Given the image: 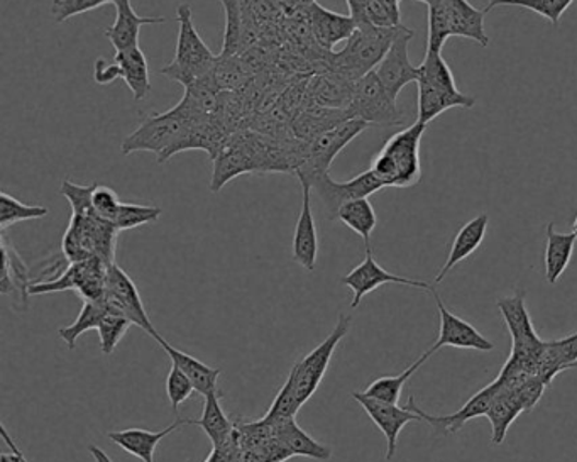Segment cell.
<instances>
[{"label": "cell", "instance_id": "obj_34", "mask_svg": "<svg viewBox=\"0 0 577 462\" xmlns=\"http://www.w3.org/2000/svg\"><path fill=\"white\" fill-rule=\"evenodd\" d=\"M337 220H340L344 226H348L356 234L361 235L366 247H371L370 239L376 229L377 217L370 198H358V200L344 204L337 214Z\"/></svg>", "mask_w": 577, "mask_h": 462}, {"label": "cell", "instance_id": "obj_41", "mask_svg": "<svg viewBox=\"0 0 577 462\" xmlns=\"http://www.w3.org/2000/svg\"><path fill=\"white\" fill-rule=\"evenodd\" d=\"M163 210L159 207H149V205L124 204L122 202L121 210L113 220V226L118 231H129V229L141 228V226L155 224L161 217Z\"/></svg>", "mask_w": 577, "mask_h": 462}, {"label": "cell", "instance_id": "obj_12", "mask_svg": "<svg viewBox=\"0 0 577 462\" xmlns=\"http://www.w3.org/2000/svg\"><path fill=\"white\" fill-rule=\"evenodd\" d=\"M352 398L364 409L368 417L376 424V427L385 436L386 461H392L395 454H397L398 437H400L405 425L410 424V422L423 421L419 413L413 412L408 406L401 409V406L393 405V403H386L382 402V400H376V398L366 397L362 391H354Z\"/></svg>", "mask_w": 577, "mask_h": 462}, {"label": "cell", "instance_id": "obj_26", "mask_svg": "<svg viewBox=\"0 0 577 462\" xmlns=\"http://www.w3.org/2000/svg\"><path fill=\"white\" fill-rule=\"evenodd\" d=\"M113 61L121 70V78L124 80L129 90L133 92L134 100L141 102L152 94V80H149V63L140 45L131 46L125 50L116 51Z\"/></svg>", "mask_w": 577, "mask_h": 462}, {"label": "cell", "instance_id": "obj_10", "mask_svg": "<svg viewBox=\"0 0 577 462\" xmlns=\"http://www.w3.org/2000/svg\"><path fill=\"white\" fill-rule=\"evenodd\" d=\"M104 302L116 311L124 314L125 317L133 323V326L140 327L144 332L149 333L153 339L158 338L155 326L152 324V318L144 308L143 300H141L140 292L134 281L131 280L124 269L119 268L116 263L109 265L107 268L106 278V296Z\"/></svg>", "mask_w": 577, "mask_h": 462}, {"label": "cell", "instance_id": "obj_44", "mask_svg": "<svg viewBox=\"0 0 577 462\" xmlns=\"http://www.w3.org/2000/svg\"><path fill=\"white\" fill-rule=\"evenodd\" d=\"M116 0H55L51 15L57 23L72 20L75 15L85 14L106 4H113Z\"/></svg>", "mask_w": 577, "mask_h": 462}, {"label": "cell", "instance_id": "obj_49", "mask_svg": "<svg viewBox=\"0 0 577 462\" xmlns=\"http://www.w3.org/2000/svg\"><path fill=\"white\" fill-rule=\"evenodd\" d=\"M88 451L94 455L95 462H113L109 454L103 448H98V446H88Z\"/></svg>", "mask_w": 577, "mask_h": 462}, {"label": "cell", "instance_id": "obj_32", "mask_svg": "<svg viewBox=\"0 0 577 462\" xmlns=\"http://www.w3.org/2000/svg\"><path fill=\"white\" fill-rule=\"evenodd\" d=\"M521 412H525V406L520 402V398L514 391L503 387L502 384V390L494 397L486 413L488 421L491 422V428H493V439L491 440H493L494 446L505 442L509 425L514 424L515 418Z\"/></svg>", "mask_w": 577, "mask_h": 462}, {"label": "cell", "instance_id": "obj_6", "mask_svg": "<svg viewBox=\"0 0 577 462\" xmlns=\"http://www.w3.org/2000/svg\"><path fill=\"white\" fill-rule=\"evenodd\" d=\"M253 131H236L230 134L224 148L214 159L211 192L219 194L220 190L241 174L261 173L260 155Z\"/></svg>", "mask_w": 577, "mask_h": 462}, {"label": "cell", "instance_id": "obj_28", "mask_svg": "<svg viewBox=\"0 0 577 462\" xmlns=\"http://www.w3.org/2000/svg\"><path fill=\"white\" fill-rule=\"evenodd\" d=\"M156 341H158L159 345L167 351L168 356L171 357V363L177 364L178 368L189 376L195 391L204 394V397L205 394L217 391V379H219L220 369L211 368V366L196 360V357L183 353L180 349L173 348V345H171L170 342L165 341L161 336H158Z\"/></svg>", "mask_w": 577, "mask_h": 462}, {"label": "cell", "instance_id": "obj_23", "mask_svg": "<svg viewBox=\"0 0 577 462\" xmlns=\"http://www.w3.org/2000/svg\"><path fill=\"white\" fill-rule=\"evenodd\" d=\"M449 17L453 38H466L481 46L490 45L484 15L486 12L476 9L469 0H442Z\"/></svg>", "mask_w": 577, "mask_h": 462}, {"label": "cell", "instance_id": "obj_42", "mask_svg": "<svg viewBox=\"0 0 577 462\" xmlns=\"http://www.w3.org/2000/svg\"><path fill=\"white\" fill-rule=\"evenodd\" d=\"M300 409H302V405L299 402V394L294 391L293 379L288 376L284 388L276 394L275 402L269 406L268 413H266V417L263 421L268 422V424L288 421V418H294Z\"/></svg>", "mask_w": 577, "mask_h": 462}, {"label": "cell", "instance_id": "obj_9", "mask_svg": "<svg viewBox=\"0 0 577 462\" xmlns=\"http://www.w3.org/2000/svg\"><path fill=\"white\" fill-rule=\"evenodd\" d=\"M368 127L371 125L361 119H349V121L342 122V124L336 125L333 130L325 131L321 136L310 141L305 165L297 171V177L310 179L312 174L327 173L337 155L356 137L361 136Z\"/></svg>", "mask_w": 577, "mask_h": 462}, {"label": "cell", "instance_id": "obj_38", "mask_svg": "<svg viewBox=\"0 0 577 462\" xmlns=\"http://www.w3.org/2000/svg\"><path fill=\"white\" fill-rule=\"evenodd\" d=\"M131 326H133V323L124 314L106 304V312H104L97 329L98 338H100V349H103V353L106 356H110L118 349L119 342L122 341Z\"/></svg>", "mask_w": 577, "mask_h": 462}, {"label": "cell", "instance_id": "obj_11", "mask_svg": "<svg viewBox=\"0 0 577 462\" xmlns=\"http://www.w3.org/2000/svg\"><path fill=\"white\" fill-rule=\"evenodd\" d=\"M413 38H416V33L410 27L401 26L397 38L389 46L388 53L374 70L393 100H398L401 90L407 85L417 84V78H419V66L411 63L410 54H408V46Z\"/></svg>", "mask_w": 577, "mask_h": 462}, {"label": "cell", "instance_id": "obj_17", "mask_svg": "<svg viewBox=\"0 0 577 462\" xmlns=\"http://www.w3.org/2000/svg\"><path fill=\"white\" fill-rule=\"evenodd\" d=\"M306 20H309L313 38L325 51H334V46L348 41L358 29L351 15L328 11L318 2H313L306 8Z\"/></svg>", "mask_w": 577, "mask_h": 462}, {"label": "cell", "instance_id": "obj_47", "mask_svg": "<svg viewBox=\"0 0 577 462\" xmlns=\"http://www.w3.org/2000/svg\"><path fill=\"white\" fill-rule=\"evenodd\" d=\"M118 78H121V70L116 61L109 63L106 58L95 61L94 80L98 85H109Z\"/></svg>", "mask_w": 577, "mask_h": 462}, {"label": "cell", "instance_id": "obj_29", "mask_svg": "<svg viewBox=\"0 0 577 462\" xmlns=\"http://www.w3.org/2000/svg\"><path fill=\"white\" fill-rule=\"evenodd\" d=\"M577 368V332L558 341L545 342L539 357L540 378L551 387L555 375Z\"/></svg>", "mask_w": 577, "mask_h": 462}, {"label": "cell", "instance_id": "obj_24", "mask_svg": "<svg viewBox=\"0 0 577 462\" xmlns=\"http://www.w3.org/2000/svg\"><path fill=\"white\" fill-rule=\"evenodd\" d=\"M488 224H490V216L488 214H480V216H476L474 219L469 220L468 224L460 228V231L454 238L447 262L442 266L437 278H435V283H441L453 271L454 266L459 265L460 262H465V259H468L471 254L478 251V247L483 244L484 238H486Z\"/></svg>", "mask_w": 577, "mask_h": 462}, {"label": "cell", "instance_id": "obj_8", "mask_svg": "<svg viewBox=\"0 0 577 462\" xmlns=\"http://www.w3.org/2000/svg\"><path fill=\"white\" fill-rule=\"evenodd\" d=\"M312 185V192H315L324 205L325 212L330 220L337 219L340 207L348 202L358 200V198H370L380 190L386 189L373 171L368 170L358 174L348 182H336L330 179V174L317 173L312 174L310 179H303Z\"/></svg>", "mask_w": 577, "mask_h": 462}, {"label": "cell", "instance_id": "obj_40", "mask_svg": "<svg viewBox=\"0 0 577 462\" xmlns=\"http://www.w3.org/2000/svg\"><path fill=\"white\" fill-rule=\"evenodd\" d=\"M48 214L49 210L41 205L23 204V202L9 195L8 192L0 194V228L2 231L17 224V222H23V220L43 219Z\"/></svg>", "mask_w": 577, "mask_h": 462}, {"label": "cell", "instance_id": "obj_16", "mask_svg": "<svg viewBox=\"0 0 577 462\" xmlns=\"http://www.w3.org/2000/svg\"><path fill=\"white\" fill-rule=\"evenodd\" d=\"M299 182L302 185V212L294 228L293 259L306 271H313L317 266L318 234L312 212V185L303 179Z\"/></svg>", "mask_w": 577, "mask_h": 462}, {"label": "cell", "instance_id": "obj_1", "mask_svg": "<svg viewBox=\"0 0 577 462\" xmlns=\"http://www.w3.org/2000/svg\"><path fill=\"white\" fill-rule=\"evenodd\" d=\"M425 130L426 125L417 121L386 141L370 168L383 185L392 189H410L420 182L422 179L420 145Z\"/></svg>", "mask_w": 577, "mask_h": 462}, {"label": "cell", "instance_id": "obj_43", "mask_svg": "<svg viewBox=\"0 0 577 462\" xmlns=\"http://www.w3.org/2000/svg\"><path fill=\"white\" fill-rule=\"evenodd\" d=\"M97 185L82 186L76 183L64 180L61 183L60 194L72 205L73 216H92L94 205H92V195Z\"/></svg>", "mask_w": 577, "mask_h": 462}, {"label": "cell", "instance_id": "obj_13", "mask_svg": "<svg viewBox=\"0 0 577 462\" xmlns=\"http://www.w3.org/2000/svg\"><path fill=\"white\" fill-rule=\"evenodd\" d=\"M340 283L351 289L352 295H354L352 296V308H358L364 296L370 295L371 292H374V290L380 289V287L386 283L405 284V287L425 290V292H431L432 290V284L426 283V281L410 280V278L388 273L385 268L377 265L371 247H366V258H364V262L356 266L351 273L342 277Z\"/></svg>", "mask_w": 577, "mask_h": 462}, {"label": "cell", "instance_id": "obj_5", "mask_svg": "<svg viewBox=\"0 0 577 462\" xmlns=\"http://www.w3.org/2000/svg\"><path fill=\"white\" fill-rule=\"evenodd\" d=\"M351 326L352 318L349 315L340 314L330 336L313 351H310L305 357L294 363L288 376L293 379L294 391L299 394L300 405H305L310 398L313 397V393L321 387L322 379L327 373L328 364L333 361L337 345L348 336Z\"/></svg>", "mask_w": 577, "mask_h": 462}, {"label": "cell", "instance_id": "obj_45", "mask_svg": "<svg viewBox=\"0 0 577 462\" xmlns=\"http://www.w3.org/2000/svg\"><path fill=\"white\" fill-rule=\"evenodd\" d=\"M193 391H195V388H193L189 376L181 372L177 364H173L167 378V394L173 412H177L178 406L181 403H185L192 397Z\"/></svg>", "mask_w": 577, "mask_h": 462}, {"label": "cell", "instance_id": "obj_39", "mask_svg": "<svg viewBox=\"0 0 577 462\" xmlns=\"http://www.w3.org/2000/svg\"><path fill=\"white\" fill-rule=\"evenodd\" d=\"M104 312H106V302H94V300H84V307L76 317L75 323L72 326L61 327L58 330V336L67 342L69 349H75L76 339L82 333L88 332L92 329H98L100 318H103Z\"/></svg>", "mask_w": 577, "mask_h": 462}, {"label": "cell", "instance_id": "obj_33", "mask_svg": "<svg viewBox=\"0 0 577 462\" xmlns=\"http://www.w3.org/2000/svg\"><path fill=\"white\" fill-rule=\"evenodd\" d=\"M256 72L244 60V57H220L217 54L216 65L212 69L211 76L217 87L223 92H241L250 84Z\"/></svg>", "mask_w": 577, "mask_h": 462}, {"label": "cell", "instance_id": "obj_7", "mask_svg": "<svg viewBox=\"0 0 577 462\" xmlns=\"http://www.w3.org/2000/svg\"><path fill=\"white\" fill-rule=\"evenodd\" d=\"M348 110L352 119H361L370 125L393 127L404 124V114L398 109L397 100L392 99L374 72L356 82Z\"/></svg>", "mask_w": 577, "mask_h": 462}, {"label": "cell", "instance_id": "obj_21", "mask_svg": "<svg viewBox=\"0 0 577 462\" xmlns=\"http://www.w3.org/2000/svg\"><path fill=\"white\" fill-rule=\"evenodd\" d=\"M113 5H116V21L106 31V36L112 42L116 51L136 46L140 41L141 27L146 26V24H161L167 21V17H163V15L161 17H141L134 11L131 0H116Z\"/></svg>", "mask_w": 577, "mask_h": 462}, {"label": "cell", "instance_id": "obj_31", "mask_svg": "<svg viewBox=\"0 0 577 462\" xmlns=\"http://www.w3.org/2000/svg\"><path fill=\"white\" fill-rule=\"evenodd\" d=\"M223 94L224 92L217 87L214 78L211 75H205L195 80L193 84L187 85L185 95H183V99L180 102L187 107L190 114L217 118Z\"/></svg>", "mask_w": 577, "mask_h": 462}, {"label": "cell", "instance_id": "obj_25", "mask_svg": "<svg viewBox=\"0 0 577 462\" xmlns=\"http://www.w3.org/2000/svg\"><path fill=\"white\" fill-rule=\"evenodd\" d=\"M268 425L272 428L273 437L291 455H305V458L318 459V461H327V459L333 458L330 448L317 442V440H313L305 430H302L297 425L294 418H288V421L275 422V424Z\"/></svg>", "mask_w": 577, "mask_h": 462}, {"label": "cell", "instance_id": "obj_4", "mask_svg": "<svg viewBox=\"0 0 577 462\" xmlns=\"http://www.w3.org/2000/svg\"><path fill=\"white\" fill-rule=\"evenodd\" d=\"M177 21L180 24V31H178L175 58L170 65L159 70V73L187 87L195 80L211 75L217 57L212 53L211 48L205 45L199 31L193 26L192 8L189 4H181L178 8Z\"/></svg>", "mask_w": 577, "mask_h": 462}, {"label": "cell", "instance_id": "obj_14", "mask_svg": "<svg viewBox=\"0 0 577 462\" xmlns=\"http://www.w3.org/2000/svg\"><path fill=\"white\" fill-rule=\"evenodd\" d=\"M434 296L435 304H437L438 315H441V329H438V339L435 344L429 349V353L434 356L438 349L442 348H457V349H474L481 353H491L494 351V344L490 339L484 338L480 330L476 329L471 324L466 323L462 318L457 317L456 314L445 307L441 295L431 290Z\"/></svg>", "mask_w": 577, "mask_h": 462}, {"label": "cell", "instance_id": "obj_50", "mask_svg": "<svg viewBox=\"0 0 577 462\" xmlns=\"http://www.w3.org/2000/svg\"><path fill=\"white\" fill-rule=\"evenodd\" d=\"M573 232H574V234H576V238H577V217H576V219H574Z\"/></svg>", "mask_w": 577, "mask_h": 462}, {"label": "cell", "instance_id": "obj_46", "mask_svg": "<svg viewBox=\"0 0 577 462\" xmlns=\"http://www.w3.org/2000/svg\"><path fill=\"white\" fill-rule=\"evenodd\" d=\"M92 205H94V212L100 219L109 220L113 224V220H116L119 210H121L122 202L119 200L118 194L109 186L97 185L95 186L94 195H92Z\"/></svg>", "mask_w": 577, "mask_h": 462}, {"label": "cell", "instance_id": "obj_20", "mask_svg": "<svg viewBox=\"0 0 577 462\" xmlns=\"http://www.w3.org/2000/svg\"><path fill=\"white\" fill-rule=\"evenodd\" d=\"M419 88V114L417 121L429 125L432 121L444 114L454 107L462 109H472L476 106V99L460 90H447V88L437 87V85L426 84V82H417Z\"/></svg>", "mask_w": 577, "mask_h": 462}, {"label": "cell", "instance_id": "obj_3", "mask_svg": "<svg viewBox=\"0 0 577 462\" xmlns=\"http://www.w3.org/2000/svg\"><path fill=\"white\" fill-rule=\"evenodd\" d=\"M192 119L193 114L181 102L161 114L147 115L140 127L122 141V155L155 153L159 165L167 163Z\"/></svg>", "mask_w": 577, "mask_h": 462}, {"label": "cell", "instance_id": "obj_48", "mask_svg": "<svg viewBox=\"0 0 577 462\" xmlns=\"http://www.w3.org/2000/svg\"><path fill=\"white\" fill-rule=\"evenodd\" d=\"M349 8V15L354 20L356 26H370L368 21V0H346Z\"/></svg>", "mask_w": 577, "mask_h": 462}, {"label": "cell", "instance_id": "obj_51", "mask_svg": "<svg viewBox=\"0 0 577 462\" xmlns=\"http://www.w3.org/2000/svg\"><path fill=\"white\" fill-rule=\"evenodd\" d=\"M419 2H425L426 5L431 4L432 0H419Z\"/></svg>", "mask_w": 577, "mask_h": 462}, {"label": "cell", "instance_id": "obj_2", "mask_svg": "<svg viewBox=\"0 0 577 462\" xmlns=\"http://www.w3.org/2000/svg\"><path fill=\"white\" fill-rule=\"evenodd\" d=\"M401 26L376 27L370 24V26L358 27L354 35L346 41L342 51L330 53L327 70H333L351 82H358L362 76L374 72L382 63L383 58L388 53L389 46L400 33Z\"/></svg>", "mask_w": 577, "mask_h": 462}, {"label": "cell", "instance_id": "obj_19", "mask_svg": "<svg viewBox=\"0 0 577 462\" xmlns=\"http://www.w3.org/2000/svg\"><path fill=\"white\" fill-rule=\"evenodd\" d=\"M309 102V106L303 107L300 114L291 122V136L294 139L310 143L325 131L333 130L336 125L352 119L349 110L318 106L310 99Z\"/></svg>", "mask_w": 577, "mask_h": 462}, {"label": "cell", "instance_id": "obj_52", "mask_svg": "<svg viewBox=\"0 0 577 462\" xmlns=\"http://www.w3.org/2000/svg\"><path fill=\"white\" fill-rule=\"evenodd\" d=\"M23 462H27V459H26V455H24V452H23Z\"/></svg>", "mask_w": 577, "mask_h": 462}, {"label": "cell", "instance_id": "obj_30", "mask_svg": "<svg viewBox=\"0 0 577 462\" xmlns=\"http://www.w3.org/2000/svg\"><path fill=\"white\" fill-rule=\"evenodd\" d=\"M577 238L574 232L563 234L555 231L554 222L548 226V246H545V278L549 284H555L573 259Z\"/></svg>", "mask_w": 577, "mask_h": 462}, {"label": "cell", "instance_id": "obj_18", "mask_svg": "<svg viewBox=\"0 0 577 462\" xmlns=\"http://www.w3.org/2000/svg\"><path fill=\"white\" fill-rule=\"evenodd\" d=\"M354 84L356 82L333 70H321L309 80L306 92L313 104L330 109L348 110L354 94Z\"/></svg>", "mask_w": 577, "mask_h": 462}, {"label": "cell", "instance_id": "obj_27", "mask_svg": "<svg viewBox=\"0 0 577 462\" xmlns=\"http://www.w3.org/2000/svg\"><path fill=\"white\" fill-rule=\"evenodd\" d=\"M219 397V391L205 394L202 417L199 421H192V424L199 425L207 434L214 448L224 449L235 440L236 427L230 422V418L227 417L226 412H224Z\"/></svg>", "mask_w": 577, "mask_h": 462}, {"label": "cell", "instance_id": "obj_35", "mask_svg": "<svg viewBox=\"0 0 577 462\" xmlns=\"http://www.w3.org/2000/svg\"><path fill=\"white\" fill-rule=\"evenodd\" d=\"M431 356L432 354L426 351V353H423L422 356H420V360H417L416 363L408 366V368L405 369L404 373H400V375L382 376V378L374 379L373 384H370V387L362 391V393L366 394V397L382 400V402L398 405L405 384H407L408 379L422 368L423 363H425Z\"/></svg>", "mask_w": 577, "mask_h": 462}, {"label": "cell", "instance_id": "obj_36", "mask_svg": "<svg viewBox=\"0 0 577 462\" xmlns=\"http://www.w3.org/2000/svg\"><path fill=\"white\" fill-rule=\"evenodd\" d=\"M226 15L220 57H239L244 48V20L239 0H220Z\"/></svg>", "mask_w": 577, "mask_h": 462}, {"label": "cell", "instance_id": "obj_22", "mask_svg": "<svg viewBox=\"0 0 577 462\" xmlns=\"http://www.w3.org/2000/svg\"><path fill=\"white\" fill-rule=\"evenodd\" d=\"M192 424L189 418H178L170 427L163 428L159 433H152V430H144V428H125V430H116L109 433V439L113 443H118L119 448L124 449L128 454L141 459L143 462H156L155 452L158 443L165 437L173 434L181 425Z\"/></svg>", "mask_w": 577, "mask_h": 462}, {"label": "cell", "instance_id": "obj_37", "mask_svg": "<svg viewBox=\"0 0 577 462\" xmlns=\"http://www.w3.org/2000/svg\"><path fill=\"white\" fill-rule=\"evenodd\" d=\"M574 0H490L484 12H491L494 8H524L536 14L542 15L545 20L551 21L555 27L558 26V21L566 14L567 9L573 5Z\"/></svg>", "mask_w": 577, "mask_h": 462}, {"label": "cell", "instance_id": "obj_15", "mask_svg": "<svg viewBox=\"0 0 577 462\" xmlns=\"http://www.w3.org/2000/svg\"><path fill=\"white\" fill-rule=\"evenodd\" d=\"M502 390V381L496 379L493 384L488 385L483 390L478 391L474 397L466 403L459 412L453 413V415H431V413L423 412L419 405H417L416 398H408L407 406L413 412L419 413L420 417L423 418V422L432 425L435 433L441 434V436H449V434L459 433L460 428L465 427L466 422L471 421V418L481 417V415H486L488 409H490L491 402H493L494 397L498 394V391Z\"/></svg>", "mask_w": 577, "mask_h": 462}]
</instances>
